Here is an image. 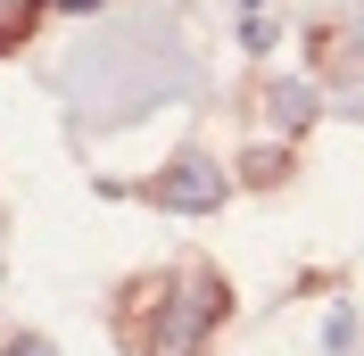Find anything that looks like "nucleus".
<instances>
[{"mask_svg": "<svg viewBox=\"0 0 364 356\" xmlns=\"http://www.w3.org/2000/svg\"><path fill=\"white\" fill-rule=\"evenodd\" d=\"M224 315V282L215 273H191L174 298H158V332H149V356H191Z\"/></svg>", "mask_w": 364, "mask_h": 356, "instance_id": "nucleus-1", "label": "nucleus"}, {"mask_svg": "<svg viewBox=\"0 0 364 356\" xmlns=\"http://www.w3.org/2000/svg\"><path fill=\"white\" fill-rule=\"evenodd\" d=\"M224 166L215 157H174V166H158V174L141 182V199L166 207V216H207V207H224Z\"/></svg>", "mask_w": 364, "mask_h": 356, "instance_id": "nucleus-2", "label": "nucleus"}, {"mask_svg": "<svg viewBox=\"0 0 364 356\" xmlns=\"http://www.w3.org/2000/svg\"><path fill=\"white\" fill-rule=\"evenodd\" d=\"M306 100H315V91H273V116H282V125H290V133H298V125H306V116H315V108H306Z\"/></svg>", "mask_w": 364, "mask_h": 356, "instance_id": "nucleus-3", "label": "nucleus"}, {"mask_svg": "<svg viewBox=\"0 0 364 356\" xmlns=\"http://www.w3.org/2000/svg\"><path fill=\"white\" fill-rule=\"evenodd\" d=\"M17 25H33V0H25V9H9V17H0V50L17 42Z\"/></svg>", "mask_w": 364, "mask_h": 356, "instance_id": "nucleus-4", "label": "nucleus"}, {"mask_svg": "<svg viewBox=\"0 0 364 356\" xmlns=\"http://www.w3.org/2000/svg\"><path fill=\"white\" fill-rule=\"evenodd\" d=\"M0 356H58V348H50V340H9Z\"/></svg>", "mask_w": 364, "mask_h": 356, "instance_id": "nucleus-5", "label": "nucleus"}, {"mask_svg": "<svg viewBox=\"0 0 364 356\" xmlns=\"http://www.w3.org/2000/svg\"><path fill=\"white\" fill-rule=\"evenodd\" d=\"M58 9H91V0H58Z\"/></svg>", "mask_w": 364, "mask_h": 356, "instance_id": "nucleus-6", "label": "nucleus"}]
</instances>
